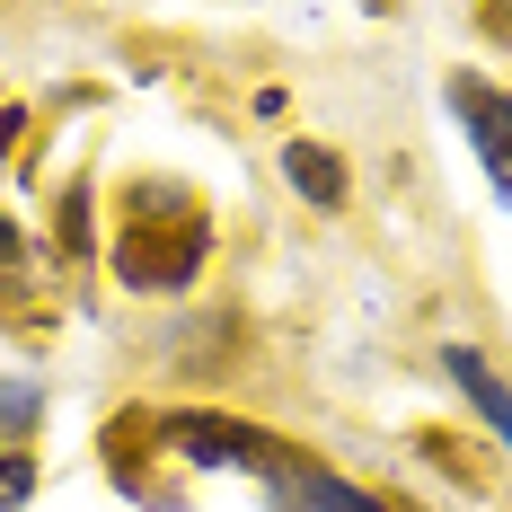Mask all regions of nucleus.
Returning a JSON list of instances; mask_svg holds the SVG:
<instances>
[{
    "label": "nucleus",
    "instance_id": "4",
    "mask_svg": "<svg viewBox=\"0 0 512 512\" xmlns=\"http://www.w3.org/2000/svg\"><path fill=\"white\" fill-rule=\"evenodd\" d=\"M283 177H292V186H301L318 212H336V204H345V159H336V151H318V142H292V151H283Z\"/></svg>",
    "mask_w": 512,
    "mask_h": 512
},
{
    "label": "nucleus",
    "instance_id": "2",
    "mask_svg": "<svg viewBox=\"0 0 512 512\" xmlns=\"http://www.w3.org/2000/svg\"><path fill=\"white\" fill-rule=\"evenodd\" d=\"M177 442H186V451H195V460H248V468H292L283 460V451H274V442H265V433H248V424H230V415H177Z\"/></svg>",
    "mask_w": 512,
    "mask_h": 512
},
{
    "label": "nucleus",
    "instance_id": "6",
    "mask_svg": "<svg viewBox=\"0 0 512 512\" xmlns=\"http://www.w3.org/2000/svg\"><path fill=\"white\" fill-rule=\"evenodd\" d=\"M27 495H36V460L27 451H0V512H18Z\"/></svg>",
    "mask_w": 512,
    "mask_h": 512
},
{
    "label": "nucleus",
    "instance_id": "8",
    "mask_svg": "<svg viewBox=\"0 0 512 512\" xmlns=\"http://www.w3.org/2000/svg\"><path fill=\"white\" fill-rule=\"evenodd\" d=\"M18 256H27L18 248V221H0V265H18Z\"/></svg>",
    "mask_w": 512,
    "mask_h": 512
},
{
    "label": "nucleus",
    "instance_id": "9",
    "mask_svg": "<svg viewBox=\"0 0 512 512\" xmlns=\"http://www.w3.org/2000/svg\"><path fill=\"white\" fill-rule=\"evenodd\" d=\"M18 133H27V124H18V115H0V151H9V142H18Z\"/></svg>",
    "mask_w": 512,
    "mask_h": 512
},
{
    "label": "nucleus",
    "instance_id": "3",
    "mask_svg": "<svg viewBox=\"0 0 512 512\" xmlns=\"http://www.w3.org/2000/svg\"><path fill=\"white\" fill-rule=\"evenodd\" d=\"M442 371L460 380V398H468L477 415H486L495 433H512V389L495 380V371H486V354H477V345H442Z\"/></svg>",
    "mask_w": 512,
    "mask_h": 512
},
{
    "label": "nucleus",
    "instance_id": "5",
    "mask_svg": "<svg viewBox=\"0 0 512 512\" xmlns=\"http://www.w3.org/2000/svg\"><path fill=\"white\" fill-rule=\"evenodd\" d=\"M283 512H380V504H371V495H354L345 477H318V468H309V477H292V486H283Z\"/></svg>",
    "mask_w": 512,
    "mask_h": 512
},
{
    "label": "nucleus",
    "instance_id": "1",
    "mask_svg": "<svg viewBox=\"0 0 512 512\" xmlns=\"http://www.w3.org/2000/svg\"><path fill=\"white\" fill-rule=\"evenodd\" d=\"M451 106H460L477 159H486V186L512 204V98H504V89H486V80H451Z\"/></svg>",
    "mask_w": 512,
    "mask_h": 512
},
{
    "label": "nucleus",
    "instance_id": "7",
    "mask_svg": "<svg viewBox=\"0 0 512 512\" xmlns=\"http://www.w3.org/2000/svg\"><path fill=\"white\" fill-rule=\"evenodd\" d=\"M27 415H36V389H18V398H0V433H9V424H27Z\"/></svg>",
    "mask_w": 512,
    "mask_h": 512
}]
</instances>
